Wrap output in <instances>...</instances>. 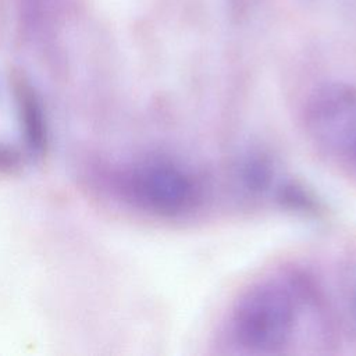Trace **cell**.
I'll return each instance as SVG.
<instances>
[{
  "label": "cell",
  "mask_w": 356,
  "mask_h": 356,
  "mask_svg": "<svg viewBox=\"0 0 356 356\" xmlns=\"http://www.w3.org/2000/svg\"><path fill=\"white\" fill-rule=\"evenodd\" d=\"M296 303L289 289L278 282H261L236 302L231 328L236 342L254 352H273L291 337Z\"/></svg>",
  "instance_id": "6da1fadb"
},
{
  "label": "cell",
  "mask_w": 356,
  "mask_h": 356,
  "mask_svg": "<svg viewBox=\"0 0 356 356\" xmlns=\"http://www.w3.org/2000/svg\"><path fill=\"white\" fill-rule=\"evenodd\" d=\"M309 138L324 153L356 161V89L348 83L330 82L314 89L303 107Z\"/></svg>",
  "instance_id": "7a4b0ae2"
},
{
  "label": "cell",
  "mask_w": 356,
  "mask_h": 356,
  "mask_svg": "<svg viewBox=\"0 0 356 356\" xmlns=\"http://www.w3.org/2000/svg\"><path fill=\"white\" fill-rule=\"evenodd\" d=\"M131 197L147 211L177 216L197 200L195 179L181 167L165 160H150L135 167L127 177Z\"/></svg>",
  "instance_id": "3957f363"
},
{
  "label": "cell",
  "mask_w": 356,
  "mask_h": 356,
  "mask_svg": "<svg viewBox=\"0 0 356 356\" xmlns=\"http://www.w3.org/2000/svg\"><path fill=\"white\" fill-rule=\"evenodd\" d=\"M17 102L22 134L29 150L35 154H42L47 146V127L43 115V108L35 90L25 82L17 86Z\"/></svg>",
  "instance_id": "277c9868"
}]
</instances>
